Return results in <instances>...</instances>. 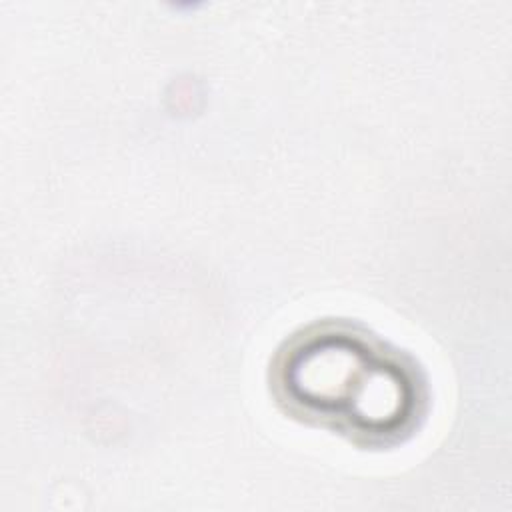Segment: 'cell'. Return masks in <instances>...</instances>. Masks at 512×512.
Returning a JSON list of instances; mask_svg holds the SVG:
<instances>
[{"label": "cell", "instance_id": "1", "mask_svg": "<svg viewBox=\"0 0 512 512\" xmlns=\"http://www.w3.org/2000/svg\"><path fill=\"white\" fill-rule=\"evenodd\" d=\"M290 396L358 432L400 430L416 408V388L402 366L346 334H322L286 360Z\"/></svg>", "mask_w": 512, "mask_h": 512}]
</instances>
